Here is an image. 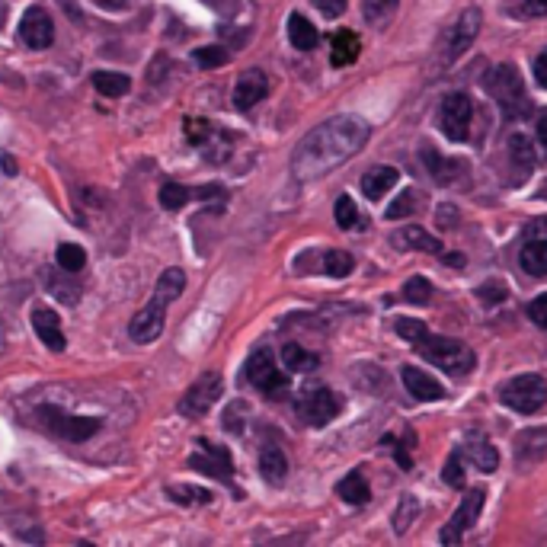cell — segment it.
<instances>
[{"instance_id": "6da1fadb", "label": "cell", "mask_w": 547, "mask_h": 547, "mask_svg": "<svg viewBox=\"0 0 547 547\" xmlns=\"http://www.w3.org/2000/svg\"><path fill=\"white\" fill-rule=\"evenodd\" d=\"M372 128L359 116H333L327 122H320L311 128L308 138H304L295 154H292V173L298 183H314L320 176L333 173L336 167H343L346 160L356 157Z\"/></svg>"}, {"instance_id": "7a4b0ae2", "label": "cell", "mask_w": 547, "mask_h": 547, "mask_svg": "<svg viewBox=\"0 0 547 547\" xmlns=\"http://www.w3.org/2000/svg\"><path fill=\"white\" fill-rule=\"evenodd\" d=\"M484 87L493 96V103L503 109L506 119H519L528 116V96H525V80L519 74L516 64H496V68L487 71L484 77Z\"/></svg>"}, {"instance_id": "3957f363", "label": "cell", "mask_w": 547, "mask_h": 547, "mask_svg": "<svg viewBox=\"0 0 547 547\" xmlns=\"http://www.w3.org/2000/svg\"><path fill=\"white\" fill-rule=\"evenodd\" d=\"M416 352H420L423 359H429L432 365H439L442 372H448V375H455V378H461V375H468L471 368H474V352L464 346V343H458V340H448V336H432L429 330H423L416 340L410 343Z\"/></svg>"}, {"instance_id": "277c9868", "label": "cell", "mask_w": 547, "mask_h": 547, "mask_svg": "<svg viewBox=\"0 0 547 547\" xmlns=\"http://www.w3.org/2000/svg\"><path fill=\"white\" fill-rule=\"evenodd\" d=\"M500 400L509 410L532 416L547 404V381L541 375H516L500 388Z\"/></svg>"}, {"instance_id": "5b68a950", "label": "cell", "mask_w": 547, "mask_h": 547, "mask_svg": "<svg viewBox=\"0 0 547 547\" xmlns=\"http://www.w3.org/2000/svg\"><path fill=\"white\" fill-rule=\"evenodd\" d=\"M295 410H298V416H301L304 423L320 429V426H327L330 420L340 416L343 404H340V397H336L330 388L317 384V388H304L301 391V397L295 400Z\"/></svg>"}, {"instance_id": "8992f818", "label": "cell", "mask_w": 547, "mask_h": 547, "mask_svg": "<svg viewBox=\"0 0 547 547\" xmlns=\"http://www.w3.org/2000/svg\"><path fill=\"white\" fill-rule=\"evenodd\" d=\"M224 394V381L218 372H205L189 384V391L180 397V413L189 420H202V416L218 404V397Z\"/></svg>"}, {"instance_id": "52a82bcc", "label": "cell", "mask_w": 547, "mask_h": 547, "mask_svg": "<svg viewBox=\"0 0 547 547\" xmlns=\"http://www.w3.org/2000/svg\"><path fill=\"white\" fill-rule=\"evenodd\" d=\"M480 23H484V16H480L477 7H468L461 10V16L455 20V26L445 32V42H442V64H455L468 48L474 45L477 32H480Z\"/></svg>"}, {"instance_id": "ba28073f", "label": "cell", "mask_w": 547, "mask_h": 547, "mask_svg": "<svg viewBox=\"0 0 547 547\" xmlns=\"http://www.w3.org/2000/svg\"><path fill=\"white\" fill-rule=\"evenodd\" d=\"M39 416H42V423L64 442H87L100 432V420H93V416H71L58 407H42Z\"/></svg>"}, {"instance_id": "9c48e42d", "label": "cell", "mask_w": 547, "mask_h": 547, "mask_svg": "<svg viewBox=\"0 0 547 547\" xmlns=\"http://www.w3.org/2000/svg\"><path fill=\"white\" fill-rule=\"evenodd\" d=\"M247 381L253 384L256 391H263L269 397H279L285 388H288V378L285 372L276 365V356H272V349H256L250 362H247Z\"/></svg>"}, {"instance_id": "30bf717a", "label": "cell", "mask_w": 547, "mask_h": 547, "mask_svg": "<svg viewBox=\"0 0 547 547\" xmlns=\"http://www.w3.org/2000/svg\"><path fill=\"white\" fill-rule=\"evenodd\" d=\"M471 96H464V93H452V96H445L442 106H439V128L445 132L448 141H468L471 138Z\"/></svg>"}, {"instance_id": "8fae6325", "label": "cell", "mask_w": 547, "mask_h": 547, "mask_svg": "<svg viewBox=\"0 0 547 547\" xmlns=\"http://www.w3.org/2000/svg\"><path fill=\"white\" fill-rule=\"evenodd\" d=\"M189 468L202 471L215 480H224V484H231V477H234L231 452L224 445H215V442H199V452L189 455Z\"/></svg>"}, {"instance_id": "7c38bea8", "label": "cell", "mask_w": 547, "mask_h": 547, "mask_svg": "<svg viewBox=\"0 0 547 547\" xmlns=\"http://www.w3.org/2000/svg\"><path fill=\"white\" fill-rule=\"evenodd\" d=\"M484 500H487V490H471L468 496L461 500V506L455 509V516L448 519V525L442 528V544H461L464 541V532L477 522L480 509H484Z\"/></svg>"}, {"instance_id": "4fadbf2b", "label": "cell", "mask_w": 547, "mask_h": 547, "mask_svg": "<svg viewBox=\"0 0 547 547\" xmlns=\"http://www.w3.org/2000/svg\"><path fill=\"white\" fill-rule=\"evenodd\" d=\"M164 324H167V304L151 298V304H144V308L132 317L128 336H132L135 343H154V340H160V333H164Z\"/></svg>"}, {"instance_id": "5bb4252c", "label": "cell", "mask_w": 547, "mask_h": 547, "mask_svg": "<svg viewBox=\"0 0 547 547\" xmlns=\"http://www.w3.org/2000/svg\"><path fill=\"white\" fill-rule=\"evenodd\" d=\"M20 42L26 48H36V52H42V48H48V45L55 42L52 16H48L42 7H29L23 13V20H20Z\"/></svg>"}, {"instance_id": "9a60e30c", "label": "cell", "mask_w": 547, "mask_h": 547, "mask_svg": "<svg viewBox=\"0 0 547 547\" xmlns=\"http://www.w3.org/2000/svg\"><path fill=\"white\" fill-rule=\"evenodd\" d=\"M266 93H269L266 74L263 71H244V74L237 77V84H234V109L247 112L260 100H266Z\"/></svg>"}, {"instance_id": "2e32d148", "label": "cell", "mask_w": 547, "mask_h": 547, "mask_svg": "<svg viewBox=\"0 0 547 547\" xmlns=\"http://www.w3.org/2000/svg\"><path fill=\"white\" fill-rule=\"evenodd\" d=\"M461 458H468L477 471H484V474H490V471H496L500 468V452L490 445V439L487 436H480V432H474V436H468L461 445Z\"/></svg>"}, {"instance_id": "e0dca14e", "label": "cell", "mask_w": 547, "mask_h": 547, "mask_svg": "<svg viewBox=\"0 0 547 547\" xmlns=\"http://www.w3.org/2000/svg\"><path fill=\"white\" fill-rule=\"evenodd\" d=\"M400 378H404V388L416 397V400H426V404H436V400L445 397V388L432 378L429 372H423V368L416 365H404V372H400Z\"/></svg>"}, {"instance_id": "ac0fdd59", "label": "cell", "mask_w": 547, "mask_h": 547, "mask_svg": "<svg viewBox=\"0 0 547 547\" xmlns=\"http://www.w3.org/2000/svg\"><path fill=\"white\" fill-rule=\"evenodd\" d=\"M547 458V429H525L516 436V461L519 468L538 464Z\"/></svg>"}, {"instance_id": "d6986e66", "label": "cell", "mask_w": 547, "mask_h": 547, "mask_svg": "<svg viewBox=\"0 0 547 547\" xmlns=\"http://www.w3.org/2000/svg\"><path fill=\"white\" fill-rule=\"evenodd\" d=\"M362 52V42L352 29H336L330 36V61L336 68H346V64H356Z\"/></svg>"}, {"instance_id": "ffe728a7", "label": "cell", "mask_w": 547, "mask_h": 547, "mask_svg": "<svg viewBox=\"0 0 547 547\" xmlns=\"http://www.w3.org/2000/svg\"><path fill=\"white\" fill-rule=\"evenodd\" d=\"M32 327H36L39 340L48 349H52V352H64V346H68V340H64V333H61L58 317L48 311V308H36V311H32Z\"/></svg>"}, {"instance_id": "44dd1931", "label": "cell", "mask_w": 547, "mask_h": 547, "mask_svg": "<svg viewBox=\"0 0 547 547\" xmlns=\"http://www.w3.org/2000/svg\"><path fill=\"white\" fill-rule=\"evenodd\" d=\"M519 263H522V269L528 272V276L544 279L547 276V237H525Z\"/></svg>"}, {"instance_id": "7402d4cb", "label": "cell", "mask_w": 547, "mask_h": 547, "mask_svg": "<svg viewBox=\"0 0 547 547\" xmlns=\"http://www.w3.org/2000/svg\"><path fill=\"white\" fill-rule=\"evenodd\" d=\"M397 180H400V173L394 167H372L362 176V192L372 202H378V199H384V192L397 186Z\"/></svg>"}, {"instance_id": "603a6c76", "label": "cell", "mask_w": 547, "mask_h": 547, "mask_svg": "<svg viewBox=\"0 0 547 547\" xmlns=\"http://www.w3.org/2000/svg\"><path fill=\"white\" fill-rule=\"evenodd\" d=\"M509 157H512V167H516V180H528L535 164H538L532 141H528L525 135H512L509 138Z\"/></svg>"}, {"instance_id": "cb8c5ba5", "label": "cell", "mask_w": 547, "mask_h": 547, "mask_svg": "<svg viewBox=\"0 0 547 547\" xmlns=\"http://www.w3.org/2000/svg\"><path fill=\"white\" fill-rule=\"evenodd\" d=\"M260 471H263L266 484H272V487L285 484V477H288V458L282 455L279 445H266L263 452H260Z\"/></svg>"}, {"instance_id": "d4e9b609", "label": "cell", "mask_w": 547, "mask_h": 547, "mask_svg": "<svg viewBox=\"0 0 547 547\" xmlns=\"http://www.w3.org/2000/svg\"><path fill=\"white\" fill-rule=\"evenodd\" d=\"M336 496L349 506H365L368 500H372V490H368L362 471H349L340 484H336Z\"/></svg>"}, {"instance_id": "484cf974", "label": "cell", "mask_w": 547, "mask_h": 547, "mask_svg": "<svg viewBox=\"0 0 547 547\" xmlns=\"http://www.w3.org/2000/svg\"><path fill=\"white\" fill-rule=\"evenodd\" d=\"M288 39H292V45L298 48V52H311V48H317V42H320L314 23L301 13L288 16Z\"/></svg>"}, {"instance_id": "4316f807", "label": "cell", "mask_w": 547, "mask_h": 547, "mask_svg": "<svg viewBox=\"0 0 547 547\" xmlns=\"http://www.w3.org/2000/svg\"><path fill=\"white\" fill-rule=\"evenodd\" d=\"M394 244L397 247H404V250H426V253H436L442 256V240H436L432 234H426L423 228H404L397 237H394Z\"/></svg>"}, {"instance_id": "83f0119b", "label": "cell", "mask_w": 547, "mask_h": 547, "mask_svg": "<svg viewBox=\"0 0 547 547\" xmlns=\"http://www.w3.org/2000/svg\"><path fill=\"white\" fill-rule=\"evenodd\" d=\"M423 160H426V170L436 176V183H452V180H458V176L464 173L461 160H445L432 148H423Z\"/></svg>"}, {"instance_id": "f1b7e54d", "label": "cell", "mask_w": 547, "mask_h": 547, "mask_svg": "<svg viewBox=\"0 0 547 547\" xmlns=\"http://www.w3.org/2000/svg\"><path fill=\"white\" fill-rule=\"evenodd\" d=\"M183 288H186V276H183V269L170 266V269H164V276L157 279L154 298H157V301H164V304H170V301H176V298L183 295Z\"/></svg>"}, {"instance_id": "f546056e", "label": "cell", "mask_w": 547, "mask_h": 547, "mask_svg": "<svg viewBox=\"0 0 547 547\" xmlns=\"http://www.w3.org/2000/svg\"><path fill=\"white\" fill-rule=\"evenodd\" d=\"M282 365L288 368V372H314L320 359L314 356V352L301 349L298 343H285L282 346Z\"/></svg>"}, {"instance_id": "4dcf8cb0", "label": "cell", "mask_w": 547, "mask_h": 547, "mask_svg": "<svg viewBox=\"0 0 547 547\" xmlns=\"http://www.w3.org/2000/svg\"><path fill=\"white\" fill-rule=\"evenodd\" d=\"M93 87L103 96H125L128 90H132V80H128L125 74H116V71H96Z\"/></svg>"}, {"instance_id": "1f68e13d", "label": "cell", "mask_w": 547, "mask_h": 547, "mask_svg": "<svg viewBox=\"0 0 547 547\" xmlns=\"http://www.w3.org/2000/svg\"><path fill=\"white\" fill-rule=\"evenodd\" d=\"M416 516H420V500H416L413 493H404V496H400L397 509H394V532L404 535L407 528L416 522Z\"/></svg>"}, {"instance_id": "d6a6232c", "label": "cell", "mask_w": 547, "mask_h": 547, "mask_svg": "<svg viewBox=\"0 0 547 547\" xmlns=\"http://www.w3.org/2000/svg\"><path fill=\"white\" fill-rule=\"evenodd\" d=\"M55 263H58L61 272L74 276V272H80L87 266V253H84V247H77V244H61L55 250Z\"/></svg>"}, {"instance_id": "836d02e7", "label": "cell", "mask_w": 547, "mask_h": 547, "mask_svg": "<svg viewBox=\"0 0 547 547\" xmlns=\"http://www.w3.org/2000/svg\"><path fill=\"white\" fill-rule=\"evenodd\" d=\"M506 13L512 20H538L547 16V0H506Z\"/></svg>"}, {"instance_id": "e575fe53", "label": "cell", "mask_w": 547, "mask_h": 547, "mask_svg": "<svg viewBox=\"0 0 547 547\" xmlns=\"http://www.w3.org/2000/svg\"><path fill=\"white\" fill-rule=\"evenodd\" d=\"M160 205L167 208V212H180V208L192 199V189L189 186H180V183H164L157 192Z\"/></svg>"}, {"instance_id": "d590c367", "label": "cell", "mask_w": 547, "mask_h": 547, "mask_svg": "<svg viewBox=\"0 0 547 547\" xmlns=\"http://www.w3.org/2000/svg\"><path fill=\"white\" fill-rule=\"evenodd\" d=\"M352 266H356V260H352L346 250H327L324 253V272L333 279H346Z\"/></svg>"}, {"instance_id": "8d00e7d4", "label": "cell", "mask_w": 547, "mask_h": 547, "mask_svg": "<svg viewBox=\"0 0 547 547\" xmlns=\"http://www.w3.org/2000/svg\"><path fill=\"white\" fill-rule=\"evenodd\" d=\"M423 202H426V196H420V192H416V189H404V192H400V196H397V202L388 208V218H391V221L407 218V215H413V212H416V205H423Z\"/></svg>"}, {"instance_id": "74e56055", "label": "cell", "mask_w": 547, "mask_h": 547, "mask_svg": "<svg viewBox=\"0 0 547 547\" xmlns=\"http://www.w3.org/2000/svg\"><path fill=\"white\" fill-rule=\"evenodd\" d=\"M333 215H336V224H340L343 231H352V228H359V224H362L359 208H356V202H352L349 196H340V199H336Z\"/></svg>"}, {"instance_id": "f35d334b", "label": "cell", "mask_w": 547, "mask_h": 547, "mask_svg": "<svg viewBox=\"0 0 547 547\" xmlns=\"http://www.w3.org/2000/svg\"><path fill=\"white\" fill-rule=\"evenodd\" d=\"M167 493H170L173 503H183V506H189V503H199V506L212 503V493L202 490V487H186V484H180V487H170Z\"/></svg>"}, {"instance_id": "ab89813d", "label": "cell", "mask_w": 547, "mask_h": 547, "mask_svg": "<svg viewBox=\"0 0 547 547\" xmlns=\"http://www.w3.org/2000/svg\"><path fill=\"white\" fill-rule=\"evenodd\" d=\"M192 61H196L199 68L215 71V68H221L224 61H228V52H224L221 45H205V48H196V52H192Z\"/></svg>"}, {"instance_id": "60d3db41", "label": "cell", "mask_w": 547, "mask_h": 547, "mask_svg": "<svg viewBox=\"0 0 547 547\" xmlns=\"http://www.w3.org/2000/svg\"><path fill=\"white\" fill-rule=\"evenodd\" d=\"M215 132H218V128L212 122H205V119H186V138H189V144H196L199 151L205 148V141L212 138Z\"/></svg>"}, {"instance_id": "b9f144b4", "label": "cell", "mask_w": 547, "mask_h": 547, "mask_svg": "<svg viewBox=\"0 0 547 547\" xmlns=\"http://www.w3.org/2000/svg\"><path fill=\"white\" fill-rule=\"evenodd\" d=\"M404 298H407L410 304H429V298H432V285H429V279H423V276L407 279V285H404Z\"/></svg>"}, {"instance_id": "7bdbcfd3", "label": "cell", "mask_w": 547, "mask_h": 547, "mask_svg": "<svg viewBox=\"0 0 547 547\" xmlns=\"http://www.w3.org/2000/svg\"><path fill=\"white\" fill-rule=\"evenodd\" d=\"M397 10V0H365V20L368 23H384Z\"/></svg>"}, {"instance_id": "ee69618b", "label": "cell", "mask_w": 547, "mask_h": 547, "mask_svg": "<svg viewBox=\"0 0 547 547\" xmlns=\"http://www.w3.org/2000/svg\"><path fill=\"white\" fill-rule=\"evenodd\" d=\"M442 480H445L448 487H455V490H461V487H464V471H461V448H455L452 458L445 461Z\"/></svg>"}, {"instance_id": "f6af8a7d", "label": "cell", "mask_w": 547, "mask_h": 547, "mask_svg": "<svg viewBox=\"0 0 547 547\" xmlns=\"http://www.w3.org/2000/svg\"><path fill=\"white\" fill-rule=\"evenodd\" d=\"M394 330H397V336H404L407 343H413L416 336H420L423 330H426V324L420 317H397L394 320Z\"/></svg>"}, {"instance_id": "bcb514c9", "label": "cell", "mask_w": 547, "mask_h": 547, "mask_svg": "<svg viewBox=\"0 0 547 547\" xmlns=\"http://www.w3.org/2000/svg\"><path fill=\"white\" fill-rule=\"evenodd\" d=\"M48 285H55V288H58L55 295H58L64 304H77V301H80V292H77V288H74V285H68V282H61L58 276H48Z\"/></svg>"}, {"instance_id": "7dc6e473", "label": "cell", "mask_w": 547, "mask_h": 547, "mask_svg": "<svg viewBox=\"0 0 547 547\" xmlns=\"http://www.w3.org/2000/svg\"><path fill=\"white\" fill-rule=\"evenodd\" d=\"M480 298H484L487 304L506 301V285H503V282H487V285H480Z\"/></svg>"}, {"instance_id": "c3c4849f", "label": "cell", "mask_w": 547, "mask_h": 547, "mask_svg": "<svg viewBox=\"0 0 547 547\" xmlns=\"http://www.w3.org/2000/svg\"><path fill=\"white\" fill-rule=\"evenodd\" d=\"M528 317H532L538 327L547 330V295H541V298H535L532 304H528Z\"/></svg>"}, {"instance_id": "681fc988", "label": "cell", "mask_w": 547, "mask_h": 547, "mask_svg": "<svg viewBox=\"0 0 547 547\" xmlns=\"http://www.w3.org/2000/svg\"><path fill=\"white\" fill-rule=\"evenodd\" d=\"M410 442H413V432H410V436H407V442H397V445H394V458H397V464H400V468H404V471H410V468H413V461H410V452H407V448H410Z\"/></svg>"}, {"instance_id": "f907efd6", "label": "cell", "mask_w": 547, "mask_h": 547, "mask_svg": "<svg viewBox=\"0 0 547 547\" xmlns=\"http://www.w3.org/2000/svg\"><path fill=\"white\" fill-rule=\"evenodd\" d=\"M314 7L333 20V16H340V13L346 10V0H314Z\"/></svg>"}, {"instance_id": "816d5d0a", "label": "cell", "mask_w": 547, "mask_h": 547, "mask_svg": "<svg viewBox=\"0 0 547 547\" xmlns=\"http://www.w3.org/2000/svg\"><path fill=\"white\" fill-rule=\"evenodd\" d=\"M436 221L442 224V228H455V224H458V208L455 205H439Z\"/></svg>"}, {"instance_id": "f5cc1de1", "label": "cell", "mask_w": 547, "mask_h": 547, "mask_svg": "<svg viewBox=\"0 0 547 547\" xmlns=\"http://www.w3.org/2000/svg\"><path fill=\"white\" fill-rule=\"evenodd\" d=\"M535 80H538L541 87H547V48L535 58Z\"/></svg>"}, {"instance_id": "db71d44e", "label": "cell", "mask_w": 547, "mask_h": 547, "mask_svg": "<svg viewBox=\"0 0 547 547\" xmlns=\"http://www.w3.org/2000/svg\"><path fill=\"white\" fill-rule=\"evenodd\" d=\"M525 237H547V218H535L525 228Z\"/></svg>"}, {"instance_id": "11a10c76", "label": "cell", "mask_w": 547, "mask_h": 547, "mask_svg": "<svg viewBox=\"0 0 547 547\" xmlns=\"http://www.w3.org/2000/svg\"><path fill=\"white\" fill-rule=\"evenodd\" d=\"M538 138H541V144L547 148V112H544V116L538 119Z\"/></svg>"}, {"instance_id": "9f6ffc18", "label": "cell", "mask_w": 547, "mask_h": 547, "mask_svg": "<svg viewBox=\"0 0 547 547\" xmlns=\"http://www.w3.org/2000/svg\"><path fill=\"white\" fill-rule=\"evenodd\" d=\"M4 170H7V173H16V164H13V157H10V154H4Z\"/></svg>"}, {"instance_id": "6f0895ef", "label": "cell", "mask_w": 547, "mask_h": 547, "mask_svg": "<svg viewBox=\"0 0 547 547\" xmlns=\"http://www.w3.org/2000/svg\"><path fill=\"white\" fill-rule=\"evenodd\" d=\"M4 346H7V336H4V327H0V352H4Z\"/></svg>"}, {"instance_id": "680465c9", "label": "cell", "mask_w": 547, "mask_h": 547, "mask_svg": "<svg viewBox=\"0 0 547 547\" xmlns=\"http://www.w3.org/2000/svg\"><path fill=\"white\" fill-rule=\"evenodd\" d=\"M541 196H544V199H547V183H544V192H541Z\"/></svg>"}]
</instances>
